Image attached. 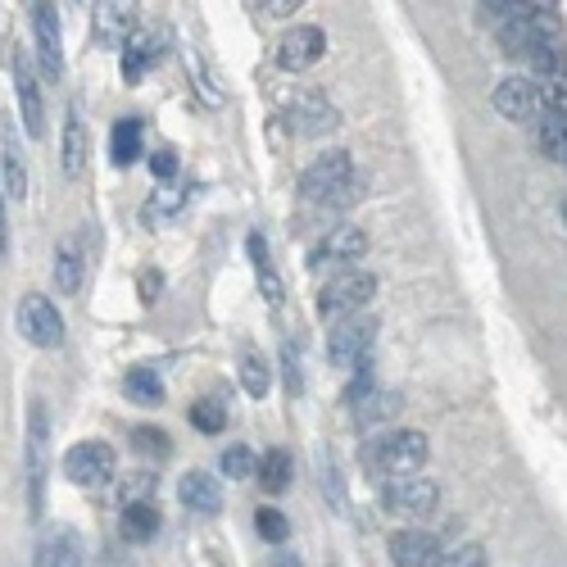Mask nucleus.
Segmentation results:
<instances>
[{
	"instance_id": "4468645a",
	"label": "nucleus",
	"mask_w": 567,
	"mask_h": 567,
	"mask_svg": "<svg viewBox=\"0 0 567 567\" xmlns=\"http://www.w3.org/2000/svg\"><path fill=\"white\" fill-rule=\"evenodd\" d=\"M490 105H495L499 118H509V123H536L540 118V96L527 78H504L495 87V96H490Z\"/></svg>"
},
{
	"instance_id": "f03ea898",
	"label": "nucleus",
	"mask_w": 567,
	"mask_h": 567,
	"mask_svg": "<svg viewBox=\"0 0 567 567\" xmlns=\"http://www.w3.org/2000/svg\"><path fill=\"white\" fill-rule=\"evenodd\" d=\"M427 454H431L427 436H422V431H413V427L386 431V436L372 440V468L386 472L391 481H400V477H418V468L427 463Z\"/></svg>"
},
{
	"instance_id": "6e6552de",
	"label": "nucleus",
	"mask_w": 567,
	"mask_h": 567,
	"mask_svg": "<svg viewBox=\"0 0 567 567\" xmlns=\"http://www.w3.org/2000/svg\"><path fill=\"white\" fill-rule=\"evenodd\" d=\"M32 41H37V64L46 82L64 78V37H59V10L55 5H32Z\"/></svg>"
},
{
	"instance_id": "f704fd0d",
	"label": "nucleus",
	"mask_w": 567,
	"mask_h": 567,
	"mask_svg": "<svg viewBox=\"0 0 567 567\" xmlns=\"http://www.w3.org/2000/svg\"><path fill=\"white\" fill-rule=\"evenodd\" d=\"M436 567H486V554H481V545H454V549H440Z\"/></svg>"
},
{
	"instance_id": "4be33fe9",
	"label": "nucleus",
	"mask_w": 567,
	"mask_h": 567,
	"mask_svg": "<svg viewBox=\"0 0 567 567\" xmlns=\"http://www.w3.org/2000/svg\"><path fill=\"white\" fill-rule=\"evenodd\" d=\"M32 567H82V540L73 531H55L37 545Z\"/></svg>"
},
{
	"instance_id": "b1692460",
	"label": "nucleus",
	"mask_w": 567,
	"mask_h": 567,
	"mask_svg": "<svg viewBox=\"0 0 567 567\" xmlns=\"http://www.w3.org/2000/svg\"><path fill=\"white\" fill-rule=\"evenodd\" d=\"M87 155H91L87 118H82V114H69V123H64V173H69V177H82V173H87Z\"/></svg>"
},
{
	"instance_id": "39448f33",
	"label": "nucleus",
	"mask_w": 567,
	"mask_h": 567,
	"mask_svg": "<svg viewBox=\"0 0 567 567\" xmlns=\"http://www.w3.org/2000/svg\"><path fill=\"white\" fill-rule=\"evenodd\" d=\"M372 341H377V318L372 313H350L327 332V359L336 368H359V363H368Z\"/></svg>"
},
{
	"instance_id": "37998d69",
	"label": "nucleus",
	"mask_w": 567,
	"mask_h": 567,
	"mask_svg": "<svg viewBox=\"0 0 567 567\" xmlns=\"http://www.w3.org/2000/svg\"><path fill=\"white\" fill-rule=\"evenodd\" d=\"M563 218H567V200H563Z\"/></svg>"
},
{
	"instance_id": "ea45409f",
	"label": "nucleus",
	"mask_w": 567,
	"mask_h": 567,
	"mask_svg": "<svg viewBox=\"0 0 567 567\" xmlns=\"http://www.w3.org/2000/svg\"><path fill=\"white\" fill-rule=\"evenodd\" d=\"M259 10H264V14H273V19H282V14L300 10V5H295V0H264V5H259Z\"/></svg>"
},
{
	"instance_id": "58836bf2",
	"label": "nucleus",
	"mask_w": 567,
	"mask_h": 567,
	"mask_svg": "<svg viewBox=\"0 0 567 567\" xmlns=\"http://www.w3.org/2000/svg\"><path fill=\"white\" fill-rule=\"evenodd\" d=\"M245 250H250V259L259 264V273H268V241L259 232H250V241H245Z\"/></svg>"
},
{
	"instance_id": "9b49d317",
	"label": "nucleus",
	"mask_w": 567,
	"mask_h": 567,
	"mask_svg": "<svg viewBox=\"0 0 567 567\" xmlns=\"http://www.w3.org/2000/svg\"><path fill=\"white\" fill-rule=\"evenodd\" d=\"M527 59H531V87H536V96L567 100V50L558 41H545Z\"/></svg>"
},
{
	"instance_id": "9d476101",
	"label": "nucleus",
	"mask_w": 567,
	"mask_h": 567,
	"mask_svg": "<svg viewBox=\"0 0 567 567\" xmlns=\"http://www.w3.org/2000/svg\"><path fill=\"white\" fill-rule=\"evenodd\" d=\"M368 255V232L363 227H332L323 241L309 250V264L313 268H345V264H359Z\"/></svg>"
},
{
	"instance_id": "bb28decb",
	"label": "nucleus",
	"mask_w": 567,
	"mask_h": 567,
	"mask_svg": "<svg viewBox=\"0 0 567 567\" xmlns=\"http://www.w3.org/2000/svg\"><path fill=\"white\" fill-rule=\"evenodd\" d=\"M82 273H87V268H82V250L78 245H59V255H55V286L64 295H73L82 286Z\"/></svg>"
},
{
	"instance_id": "f257e3e1",
	"label": "nucleus",
	"mask_w": 567,
	"mask_h": 567,
	"mask_svg": "<svg viewBox=\"0 0 567 567\" xmlns=\"http://www.w3.org/2000/svg\"><path fill=\"white\" fill-rule=\"evenodd\" d=\"M300 191H304V200H318V205H350L359 196L350 150H327V155L313 159L300 177Z\"/></svg>"
},
{
	"instance_id": "a211bd4d",
	"label": "nucleus",
	"mask_w": 567,
	"mask_h": 567,
	"mask_svg": "<svg viewBox=\"0 0 567 567\" xmlns=\"http://www.w3.org/2000/svg\"><path fill=\"white\" fill-rule=\"evenodd\" d=\"M291 118H295V128L309 132V137H323V132L341 128V114H336L323 96H295L291 100Z\"/></svg>"
},
{
	"instance_id": "7ed1b4c3",
	"label": "nucleus",
	"mask_w": 567,
	"mask_h": 567,
	"mask_svg": "<svg viewBox=\"0 0 567 567\" xmlns=\"http://www.w3.org/2000/svg\"><path fill=\"white\" fill-rule=\"evenodd\" d=\"M558 37V14L554 5H518L509 19L499 23V46L509 55H531L536 46Z\"/></svg>"
},
{
	"instance_id": "412c9836",
	"label": "nucleus",
	"mask_w": 567,
	"mask_h": 567,
	"mask_svg": "<svg viewBox=\"0 0 567 567\" xmlns=\"http://www.w3.org/2000/svg\"><path fill=\"white\" fill-rule=\"evenodd\" d=\"M132 32H137V5H132V0L96 5V37L100 41H128Z\"/></svg>"
},
{
	"instance_id": "a19ab883",
	"label": "nucleus",
	"mask_w": 567,
	"mask_h": 567,
	"mask_svg": "<svg viewBox=\"0 0 567 567\" xmlns=\"http://www.w3.org/2000/svg\"><path fill=\"white\" fill-rule=\"evenodd\" d=\"M159 291V277L155 273H150V277H141V295H146V300H150V295H155Z\"/></svg>"
},
{
	"instance_id": "423d86ee",
	"label": "nucleus",
	"mask_w": 567,
	"mask_h": 567,
	"mask_svg": "<svg viewBox=\"0 0 567 567\" xmlns=\"http://www.w3.org/2000/svg\"><path fill=\"white\" fill-rule=\"evenodd\" d=\"M19 332H23V341H32L37 350H59L64 345V318H59V309L46 300V295H23L19 300Z\"/></svg>"
},
{
	"instance_id": "dca6fc26",
	"label": "nucleus",
	"mask_w": 567,
	"mask_h": 567,
	"mask_svg": "<svg viewBox=\"0 0 567 567\" xmlns=\"http://www.w3.org/2000/svg\"><path fill=\"white\" fill-rule=\"evenodd\" d=\"M395 567H436L440 563V540L431 531H395L391 536Z\"/></svg>"
},
{
	"instance_id": "ddd939ff",
	"label": "nucleus",
	"mask_w": 567,
	"mask_h": 567,
	"mask_svg": "<svg viewBox=\"0 0 567 567\" xmlns=\"http://www.w3.org/2000/svg\"><path fill=\"white\" fill-rule=\"evenodd\" d=\"M323 50H327L323 28L300 23V28H291L282 41H277V64H282L286 73H304V69H313V64L323 59Z\"/></svg>"
},
{
	"instance_id": "1a4fd4ad",
	"label": "nucleus",
	"mask_w": 567,
	"mask_h": 567,
	"mask_svg": "<svg viewBox=\"0 0 567 567\" xmlns=\"http://www.w3.org/2000/svg\"><path fill=\"white\" fill-rule=\"evenodd\" d=\"M382 504L391 513H404V518H427L440 509V486L427 477H400L382 490Z\"/></svg>"
},
{
	"instance_id": "6ab92c4d",
	"label": "nucleus",
	"mask_w": 567,
	"mask_h": 567,
	"mask_svg": "<svg viewBox=\"0 0 567 567\" xmlns=\"http://www.w3.org/2000/svg\"><path fill=\"white\" fill-rule=\"evenodd\" d=\"M536 146L554 164H567V109L563 105H545V114L536 118Z\"/></svg>"
},
{
	"instance_id": "5701e85b",
	"label": "nucleus",
	"mask_w": 567,
	"mask_h": 567,
	"mask_svg": "<svg viewBox=\"0 0 567 567\" xmlns=\"http://www.w3.org/2000/svg\"><path fill=\"white\" fill-rule=\"evenodd\" d=\"M0 186L10 200H28V164H23V146L14 132H5V155H0Z\"/></svg>"
},
{
	"instance_id": "473e14b6",
	"label": "nucleus",
	"mask_w": 567,
	"mask_h": 567,
	"mask_svg": "<svg viewBox=\"0 0 567 567\" xmlns=\"http://www.w3.org/2000/svg\"><path fill=\"white\" fill-rule=\"evenodd\" d=\"M218 468H223V477L232 481H245V477H255V450L250 445H232V450H223V459H218Z\"/></svg>"
},
{
	"instance_id": "c9c22d12",
	"label": "nucleus",
	"mask_w": 567,
	"mask_h": 567,
	"mask_svg": "<svg viewBox=\"0 0 567 567\" xmlns=\"http://www.w3.org/2000/svg\"><path fill=\"white\" fill-rule=\"evenodd\" d=\"M255 527H259V536H264V540H273V545H277V540H286V531H291V522H286L277 509H259V513H255Z\"/></svg>"
},
{
	"instance_id": "a878e982",
	"label": "nucleus",
	"mask_w": 567,
	"mask_h": 567,
	"mask_svg": "<svg viewBox=\"0 0 567 567\" xmlns=\"http://www.w3.org/2000/svg\"><path fill=\"white\" fill-rule=\"evenodd\" d=\"M291 472H295L291 454H286V450H268L264 459H259V486H264L268 495H282V490L291 486Z\"/></svg>"
},
{
	"instance_id": "0eeeda50",
	"label": "nucleus",
	"mask_w": 567,
	"mask_h": 567,
	"mask_svg": "<svg viewBox=\"0 0 567 567\" xmlns=\"http://www.w3.org/2000/svg\"><path fill=\"white\" fill-rule=\"evenodd\" d=\"M168 41H173V32H168L164 23L132 32L128 46H123V82H132V87H137V82L146 78V69H155L159 59L168 55Z\"/></svg>"
},
{
	"instance_id": "c756f323",
	"label": "nucleus",
	"mask_w": 567,
	"mask_h": 567,
	"mask_svg": "<svg viewBox=\"0 0 567 567\" xmlns=\"http://www.w3.org/2000/svg\"><path fill=\"white\" fill-rule=\"evenodd\" d=\"M268 359L264 354H241V391L245 395H255V400H264L268 395Z\"/></svg>"
},
{
	"instance_id": "e433bc0d",
	"label": "nucleus",
	"mask_w": 567,
	"mask_h": 567,
	"mask_svg": "<svg viewBox=\"0 0 567 567\" xmlns=\"http://www.w3.org/2000/svg\"><path fill=\"white\" fill-rule=\"evenodd\" d=\"M132 440H137V450L141 454H168V436H164V431H159V427H137V431H132Z\"/></svg>"
},
{
	"instance_id": "cd10ccee",
	"label": "nucleus",
	"mask_w": 567,
	"mask_h": 567,
	"mask_svg": "<svg viewBox=\"0 0 567 567\" xmlns=\"http://www.w3.org/2000/svg\"><path fill=\"white\" fill-rule=\"evenodd\" d=\"M123 391H128V400H137V404H159L164 400V382H159L155 368H132L128 377H123Z\"/></svg>"
},
{
	"instance_id": "72a5a7b5",
	"label": "nucleus",
	"mask_w": 567,
	"mask_h": 567,
	"mask_svg": "<svg viewBox=\"0 0 567 567\" xmlns=\"http://www.w3.org/2000/svg\"><path fill=\"white\" fill-rule=\"evenodd\" d=\"M182 209H186V191H173V186H159L155 196H150V205H146V218L164 223V218L182 214Z\"/></svg>"
},
{
	"instance_id": "2eb2a0df",
	"label": "nucleus",
	"mask_w": 567,
	"mask_h": 567,
	"mask_svg": "<svg viewBox=\"0 0 567 567\" xmlns=\"http://www.w3.org/2000/svg\"><path fill=\"white\" fill-rule=\"evenodd\" d=\"M46 436H50L46 409H41V404H32V418H28V481H32V513H41V486H46Z\"/></svg>"
},
{
	"instance_id": "2f4dec72",
	"label": "nucleus",
	"mask_w": 567,
	"mask_h": 567,
	"mask_svg": "<svg viewBox=\"0 0 567 567\" xmlns=\"http://www.w3.org/2000/svg\"><path fill=\"white\" fill-rule=\"evenodd\" d=\"M191 422H196L205 436H218V431L227 427V404L214 400V395H209V400H196L191 404Z\"/></svg>"
},
{
	"instance_id": "f3484780",
	"label": "nucleus",
	"mask_w": 567,
	"mask_h": 567,
	"mask_svg": "<svg viewBox=\"0 0 567 567\" xmlns=\"http://www.w3.org/2000/svg\"><path fill=\"white\" fill-rule=\"evenodd\" d=\"M14 82H19L23 128H28L32 137H41V132H46V100H41V91H37V73L28 69V59H19V64H14Z\"/></svg>"
},
{
	"instance_id": "20e7f679",
	"label": "nucleus",
	"mask_w": 567,
	"mask_h": 567,
	"mask_svg": "<svg viewBox=\"0 0 567 567\" xmlns=\"http://www.w3.org/2000/svg\"><path fill=\"white\" fill-rule=\"evenodd\" d=\"M377 295V277L368 273V268H345V273H336L332 282L318 291V313L323 318H350V313H363V304Z\"/></svg>"
},
{
	"instance_id": "f8f14e48",
	"label": "nucleus",
	"mask_w": 567,
	"mask_h": 567,
	"mask_svg": "<svg viewBox=\"0 0 567 567\" xmlns=\"http://www.w3.org/2000/svg\"><path fill=\"white\" fill-rule=\"evenodd\" d=\"M114 463L118 459L105 440H82V445L69 450L64 472H69V481H78V486H105V481L114 477Z\"/></svg>"
},
{
	"instance_id": "4c0bfd02",
	"label": "nucleus",
	"mask_w": 567,
	"mask_h": 567,
	"mask_svg": "<svg viewBox=\"0 0 567 567\" xmlns=\"http://www.w3.org/2000/svg\"><path fill=\"white\" fill-rule=\"evenodd\" d=\"M150 173H155L159 177V182H168V177H173L177 173V155H173V150H155V155H150Z\"/></svg>"
},
{
	"instance_id": "7c9ffc66",
	"label": "nucleus",
	"mask_w": 567,
	"mask_h": 567,
	"mask_svg": "<svg viewBox=\"0 0 567 567\" xmlns=\"http://www.w3.org/2000/svg\"><path fill=\"white\" fill-rule=\"evenodd\" d=\"M137 155H141V123L123 118V123H114V164H132Z\"/></svg>"
},
{
	"instance_id": "79ce46f5",
	"label": "nucleus",
	"mask_w": 567,
	"mask_h": 567,
	"mask_svg": "<svg viewBox=\"0 0 567 567\" xmlns=\"http://www.w3.org/2000/svg\"><path fill=\"white\" fill-rule=\"evenodd\" d=\"M0 255H5V186H0Z\"/></svg>"
},
{
	"instance_id": "c85d7f7f",
	"label": "nucleus",
	"mask_w": 567,
	"mask_h": 567,
	"mask_svg": "<svg viewBox=\"0 0 567 567\" xmlns=\"http://www.w3.org/2000/svg\"><path fill=\"white\" fill-rule=\"evenodd\" d=\"M400 391H372L359 400V422L363 427H372V422H391L395 413H400Z\"/></svg>"
},
{
	"instance_id": "393cba45",
	"label": "nucleus",
	"mask_w": 567,
	"mask_h": 567,
	"mask_svg": "<svg viewBox=\"0 0 567 567\" xmlns=\"http://www.w3.org/2000/svg\"><path fill=\"white\" fill-rule=\"evenodd\" d=\"M118 531H123V540L128 545H146V540H155V531H159V509L155 504H128L123 509V518H118Z\"/></svg>"
},
{
	"instance_id": "aec40b11",
	"label": "nucleus",
	"mask_w": 567,
	"mask_h": 567,
	"mask_svg": "<svg viewBox=\"0 0 567 567\" xmlns=\"http://www.w3.org/2000/svg\"><path fill=\"white\" fill-rule=\"evenodd\" d=\"M177 495H182L186 509L205 513V518L223 509V490H218V477H209V472H186L182 486H177Z\"/></svg>"
}]
</instances>
